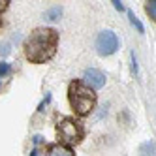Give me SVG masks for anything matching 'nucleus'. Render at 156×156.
Instances as JSON below:
<instances>
[{"label": "nucleus", "instance_id": "nucleus-3", "mask_svg": "<svg viewBox=\"0 0 156 156\" xmlns=\"http://www.w3.org/2000/svg\"><path fill=\"white\" fill-rule=\"evenodd\" d=\"M57 137L66 147L79 145L85 139V126L75 117H60L57 120Z\"/></svg>", "mask_w": 156, "mask_h": 156}, {"label": "nucleus", "instance_id": "nucleus-7", "mask_svg": "<svg viewBox=\"0 0 156 156\" xmlns=\"http://www.w3.org/2000/svg\"><path fill=\"white\" fill-rule=\"evenodd\" d=\"M139 154L141 156H156V143L154 141H145L139 147Z\"/></svg>", "mask_w": 156, "mask_h": 156}, {"label": "nucleus", "instance_id": "nucleus-8", "mask_svg": "<svg viewBox=\"0 0 156 156\" xmlns=\"http://www.w3.org/2000/svg\"><path fill=\"white\" fill-rule=\"evenodd\" d=\"M145 12H147V15L156 23V0H149V2L145 4Z\"/></svg>", "mask_w": 156, "mask_h": 156}, {"label": "nucleus", "instance_id": "nucleus-14", "mask_svg": "<svg viewBox=\"0 0 156 156\" xmlns=\"http://www.w3.org/2000/svg\"><path fill=\"white\" fill-rule=\"evenodd\" d=\"M113 6H115L117 9H120V12H122V9H124V6H122V2H119V0H113Z\"/></svg>", "mask_w": 156, "mask_h": 156}, {"label": "nucleus", "instance_id": "nucleus-4", "mask_svg": "<svg viewBox=\"0 0 156 156\" xmlns=\"http://www.w3.org/2000/svg\"><path fill=\"white\" fill-rule=\"evenodd\" d=\"M96 49H98V55L102 57H109L113 55L117 49H119V38L113 30H102L98 34V40H96Z\"/></svg>", "mask_w": 156, "mask_h": 156}, {"label": "nucleus", "instance_id": "nucleus-2", "mask_svg": "<svg viewBox=\"0 0 156 156\" xmlns=\"http://www.w3.org/2000/svg\"><path fill=\"white\" fill-rule=\"evenodd\" d=\"M68 102L77 117H88L98 104V94L81 79H73L68 85Z\"/></svg>", "mask_w": 156, "mask_h": 156}, {"label": "nucleus", "instance_id": "nucleus-12", "mask_svg": "<svg viewBox=\"0 0 156 156\" xmlns=\"http://www.w3.org/2000/svg\"><path fill=\"white\" fill-rule=\"evenodd\" d=\"M130 57H132V72H133V73H136V75H137V62H136V55H133V53H132V55H130Z\"/></svg>", "mask_w": 156, "mask_h": 156}, {"label": "nucleus", "instance_id": "nucleus-1", "mask_svg": "<svg viewBox=\"0 0 156 156\" xmlns=\"http://www.w3.org/2000/svg\"><path fill=\"white\" fill-rule=\"evenodd\" d=\"M25 57L32 64L49 62L58 49V32L49 27H38L25 40Z\"/></svg>", "mask_w": 156, "mask_h": 156}, {"label": "nucleus", "instance_id": "nucleus-6", "mask_svg": "<svg viewBox=\"0 0 156 156\" xmlns=\"http://www.w3.org/2000/svg\"><path fill=\"white\" fill-rule=\"evenodd\" d=\"M43 156H75V152L72 151V147H66L62 143H53V145H47Z\"/></svg>", "mask_w": 156, "mask_h": 156}, {"label": "nucleus", "instance_id": "nucleus-9", "mask_svg": "<svg viewBox=\"0 0 156 156\" xmlns=\"http://www.w3.org/2000/svg\"><path fill=\"white\" fill-rule=\"evenodd\" d=\"M128 17H130V23H132L133 27L137 28V32H139V34H143V32H145V27H143V23H141V21L136 17V13H133V12H128Z\"/></svg>", "mask_w": 156, "mask_h": 156}, {"label": "nucleus", "instance_id": "nucleus-5", "mask_svg": "<svg viewBox=\"0 0 156 156\" xmlns=\"http://www.w3.org/2000/svg\"><path fill=\"white\" fill-rule=\"evenodd\" d=\"M83 83L87 87H90L92 90H98V88H102L105 85V73L96 68H88L83 73Z\"/></svg>", "mask_w": 156, "mask_h": 156}, {"label": "nucleus", "instance_id": "nucleus-10", "mask_svg": "<svg viewBox=\"0 0 156 156\" xmlns=\"http://www.w3.org/2000/svg\"><path fill=\"white\" fill-rule=\"evenodd\" d=\"M60 13H62V9H60L58 6H55V8H51L49 12H47V19H51V21H57V19L60 17Z\"/></svg>", "mask_w": 156, "mask_h": 156}, {"label": "nucleus", "instance_id": "nucleus-13", "mask_svg": "<svg viewBox=\"0 0 156 156\" xmlns=\"http://www.w3.org/2000/svg\"><path fill=\"white\" fill-rule=\"evenodd\" d=\"M9 6V0H0V13H4Z\"/></svg>", "mask_w": 156, "mask_h": 156}, {"label": "nucleus", "instance_id": "nucleus-11", "mask_svg": "<svg viewBox=\"0 0 156 156\" xmlns=\"http://www.w3.org/2000/svg\"><path fill=\"white\" fill-rule=\"evenodd\" d=\"M9 72H12V66H9L8 62H0V77L8 75Z\"/></svg>", "mask_w": 156, "mask_h": 156}]
</instances>
